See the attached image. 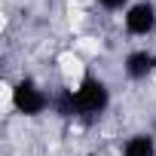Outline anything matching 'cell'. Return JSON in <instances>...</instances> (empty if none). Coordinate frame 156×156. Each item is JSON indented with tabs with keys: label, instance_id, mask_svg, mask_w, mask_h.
Here are the masks:
<instances>
[{
	"label": "cell",
	"instance_id": "1",
	"mask_svg": "<svg viewBox=\"0 0 156 156\" xmlns=\"http://www.w3.org/2000/svg\"><path fill=\"white\" fill-rule=\"evenodd\" d=\"M107 104H110V89L98 76H83L80 86L73 89V107H76V116H83V119L101 116Z\"/></svg>",
	"mask_w": 156,
	"mask_h": 156
},
{
	"label": "cell",
	"instance_id": "2",
	"mask_svg": "<svg viewBox=\"0 0 156 156\" xmlns=\"http://www.w3.org/2000/svg\"><path fill=\"white\" fill-rule=\"evenodd\" d=\"M12 104H16V110L19 113H25V116H37V113H43L49 104H52V98L37 86V80H19L16 86H12Z\"/></svg>",
	"mask_w": 156,
	"mask_h": 156
},
{
	"label": "cell",
	"instance_id": "3",
	"mask_svg": "<svg viewBox=\"0 0 156 156\" xmlns=\"http://www.w3.org/2000/svg\"><path fill=\"white\" fill-rule=\"evenodd\" d=\"M156 28V6L150 0H138L126 9V31L135 37H147Z\"/></svg>",
	"mask_w": 156,
	"mask_h": 156
},
{
	"label": "cell",
	"instance_id": "4",
	"mask_svg": "<svg viewBox=\"0 0 156 156\" xmlns=\"http://www.w3.org/2000/svg\"><path fill=\"white\" fill-rule=\"evenodd\" d=\"M122 67H126V76H129V80H147V76L156 70V55L147 52V49H135V52L126 55Z\"/></svg>",
	"mask_w": 156,
	"mask_h": 156
},
{
	"label": "cell",
	"instance_id": "5",
	"mask_svg": "<svg viewBox=\"0 0 156 156\" xmlns=\"http://www.w3.org/2000/svg\"><path fill=\"white\" fill-rule=\"evenodd\" d=\"M122 156H156V138L153 132H138L122 144Z\"/></svg>",
	"mask_w": 156,
	"mask_h": 156
},
{
	"label": "cell",
	"instance_id": "6",
	"mask_svg": "<svg viewBox=\"0 0 156 156\" xmlns=\"http://www.w3.org/2000/svg\"><path fill=\"white\" fill-rule=\"evenodd\" d=\"M98 3H101L104 9H122V6L129 3V0H98Z\"/></svg>",
	"mask_w": 156,
	"mask_h": 156
},
{
	"label": "cell",
	"instance_id": "7",
	"mask_svg": "<svg viewBox=\"0 0 156 156\" xmlns=\"http://www.w3.org/2000/svg\"><path fill=\"white\" fill-rule=\"evenodd\" d=\"M153 138H156V126H153Z\"/></svg>",
	"mask_w": 156,
	"mask_h": 156
}]
</instances>
